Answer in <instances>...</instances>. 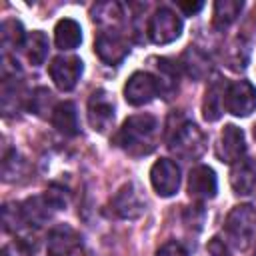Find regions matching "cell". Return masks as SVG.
Instances as JSON below:
<instances>
[{
  "label": "cell",
  "mask_w": 256,
  "mask_h": 256,
  "mask_svg": "<svg viewBox=\"0 0 256 256\" xmlns=\"http://www.w3.org/2000/svg\"><path fill=\"white\" fill-rule=\"evenodd\" d=\"M158 120L152 114H136L124 120L122 128L116 134V144L128 154L142 156L154 150Z\"/></svg>",
  "instance_id": "1"
},
{
  "label": "cell",
  "mask_w": 256,
  "mask_h": 256,
  "mask_svg": "<svg viewBox=\"0 0 256 256\" xmlns=\"http://www.w3.org/2000/svg\"><path fill=\"white\" fill-rule=\"evenodd\" d=\"M224 232L232 246L244 250L256 234V210L250 204L234 206L226 218Z\"/></svg>",
  "instance_id": "2"
},
{
  "label": "cell",
  "mask_w": 256,
  "mask_h": 256,
  "mask_svg": "<svg viewBox=\"0 0 256 256\" xmlns=\"http://www.w3.org/2000/svg\"><path fill=\"white\" fill-rule=\"evenodd\" d=\"M168 148L172 154H176L182 160H194L198 158L206 148V136L202 130L192 122H182L178 128L172 130L168 138Z\"/></svg>",
  "instance_id": "3"
},
{
  "label": "cell",
  "mask_w": 256,
  "mask_h": 256,
  "mask_svg": "<svg viewBox=\"0 0 256 256\" xmlns=\"http://www.w3.org/2000/svg\"><path fill=\"white\" fill-rule=\"evenodd\" d=\"M64 204L66 202H64L62 192L50 190L44 196H32V198H28L22 204L20 210H22V216H24V222L26 224H30V226H42V224H46L52 218L54 210H60Z\"/></svg>",
  "instance_id": "4"
},
{
  "label": "cell",
  "mask_w": 256,
  "mask_h": 256,
  "mask_svg": "<svg viewBox=\"0 0 256 256\" xmlns=\"http://www.w3.org/2000/svg\"><path fill=\"white\" fill-rule=\"evenodd\" d=\"M182 32V20L170 8H158L148 22V36L154 44H168L174 42Z\"/></svg>",
  "instance_id": "5"
},
{
  "label": "cell",
  "mask_w": 256,
  "mask_h": 256,
  "mask_svg": "<svg viewBox=\"0 0 256 256\" xmlns=\"http://www.w3.org/2000/svg\"><path fill=\"white\" fill-rule=\"evenodd\" d=\"M224 106L234 116H248L256 110V88L248 80H236L228 84Z\"/></svg>",
  "instance_id": "6"
},
{
  "label": "cell",
  "mask_w": 256,
  "mask_h": 256,
  "mask_svg": "<svg viewBox=\"0 0 256 256\" xmlns=\"http://www.w3.org/2000/svg\"><path fill=\"white\" fill-rule=\"evenodd\" d=\"M150 182L156 190L158 196H172L178 192L180 186V168L176 166L174 160L170 158H160L158 162H154L152 170H150Z\"/></svg>",
  "instance_id": "7"
},
{
  "label": "cell",
  "mask_w": 256,
  "mask_h": 256,
  "mask_svg": "<svg viewBox=\"0 0 256 256\" xmlns=\"http://www.w3.org/2000/svg\"><path fill=\"white\" fill-rule=\"evenodd\" d=\"M156 94H158V80L150 72H134L124 86V98L132 106L148 104Z\"/></svg>",
  "instance_id": "8"
},
{
  "label": "cell",
  "mask_w": 256,
  "mask_h": 256,
  "mask_svg": "<svg viewBox=\"0 0 256 256\" xmlns=\"http://www.w3.org/2000/svg\"><path fill=\"white\" fill-rule=\"evenodd\" d=\"M82 68L84 66L78 56H56L50 64V76L60 90L68 92L78 84Z\"/></svg>",
  "instance_id": "9"
},
{
  "label": "cell",
  "mask_w": 256,
  "mask_h": 256,
  "mask_svg": "<svg viewBox=\"0 0 256 256\" xmlns=\"http://www.w3.org/2000/svg\"><path fill=\"white\" fill-rule=\"evenodd\" d=\"M244 152H246L244 132L234 124L224 126L220 140H218V146H216V156L226 164H236L242 160Z\"/></svg>",
  "instance_id": "10"
},
{
  "label": "cell",
  "mask_w": 256,
  "mask_h": 256,
  "mask_svg": "<svg viewBox=\"0 0 256 256\" xmlns=\"http://www.w3.org/2000/svg\"><path fill=\"white\" fill-rule=\"evenodd\" d=\"M94 52L106 64H120L128 56L130 48H128L126 40L118 32L106 30V32H100L96 36V40H94Z\"/></svg>",
  "instance_id": "11"
},
{
  "label": "cell",
  "mask_w": 256,
  "mask_h": 256,
  "mask_svg": "<svg viewBox=\"0 0 256 256\" xmlns=\"http://www.w3.org/2000/svg\"><path fill=\"white\" fill-rule=\"evenodd\" d=\"M112 208H114V212H116L120 218L132 220V218H138V216L146 210V202H144L140 190H138L132 182H128V184H124V186L116 192V196L112 198Z\"/></svg>",
  "instance_id": "12"
},
{
  "label": "cell",
  "mask_w": 256,
  "mask_h": 256,
  "mask_svg": "<svg viewBox=\"0 0 256 256\" xmlns=\"http://www.w3.org/2000/svg\"><path fill=\"white\" fill-rule=\"evenodd\" d=\"M88 122L98 132H106L114 122V104L104 90L92 92L88 100Z\"/></svg>",
  "instance_id": "13"
},
{
  "label": "cell",
  "mask_w": 256,
  "mask_h": 256,
  "mask_svg": "<svg viewBox=\"0 0 256 256\" xmlns=\"http://www.w3.org/2000/svg\"><path fill=\"white\" fill-rule=\"evenodd\" d=\"M218 190L216 174L210 166H196L190 170L188 176V194L194 200H208L214 198Z\"/></svg>",
  "instance_id": "14"
},
{
  "label": "cell",
  "mask_w": 256,
  "mask_h": 256,
  "mask_svg": "<svg viewBox=\"0 0 256 256\" xmlns=\"http://www.w3.org/2000/svg\"><path fill=\"white\" fill-rule=\"evenodd\" d=\"M226 82L220 76H214V80L208 84L204 102H202V114L206 122H216L222 116L224 110V96H226Z\"/></svg>",
  "instance_id": "15"
},
{
  "label": "cell",
  "mask_w": 256,
  "mask_h": 256,
  "mask_svg": "<svg viewBox=\"0 0 256 256\" xmlns=\"http://www.w3.org/2000/svg\"><path fill=\"white\" fill-rule=\"evenodd\" d=\"M230 184L238 196L256 194V164L252 160H240L230 172Z\"/></svg>",
  "instance_id": "16"
},
{
  "label": "cell",
  "mask_w": 256,
  "mask_h": 256,
  "mask_svg": "<svg viewBox=\"0 0 256 256\" xmlns=\"http://www.w3.org/2000/svg\"><path fill=\"white\" fill-rule=\"evenodd\" d=\"M78 248V236L68 226H56L48 234V252L50 256H66Z\"/></svg>",
  "instance_id": "17"
},
{
  "label": "cell",
  "mask_w": 256,
  "mask_h": 256,
  "mask_svg": "<svg viewBox=\"0 0 256 256\" xmlns=\"http://www.w3.org/2000/svg\"><path fill=\"white\" fill-rule=\"evenodd\" d=\"M52 124L64 136H76L78 134L76 106L72 102H60V104H56L54 106V112H52Z\"/></svg>",
  "instance_id": "18"
},
{
  "label": "cell",
  "mask_w": 256,
  "mask_h": 256,
  "mask_svg": "<svg viewBox=\"0 0 256 256\" xmlns=\"http://www.w3.org/2000/svg\"><path fill=\"white\" fill-rule=\"evenodd\" d=\"M54 40L60 50H72L82 42V28L76 20L64 18L54 28Z\"/></svg>",
  "instance_id": "19"
},
{
  "label": "cell",
  "mask_w": 256,
  "mask_h": 256,
  "mask_svg": "<svg viewBox=\"0 0 256 256\" xmlns=\"http://www.w3.org/2000/svg\"><path fill=\"white\" fill-rule=\"evenodd\" d=\"M242 6H244L242 0H218L214 4V18H212L214 28L218 30L228 28L242 12Z\"/></svg>",
  "instance_id": "20"
},
{
  "label": "cell",
  "mask_w": 256,
  "mask_h": 256,
  "mask_svg": "<svg viewBox=\"0 0 256 256\" xmlns=\"http://www.w3.org/2000/svg\"><path fill=\"white\" fill-rule=\"evenodd\" d=\"M182 66H184L186 74L192 76L194 80L204 78V76L208 74V68H210L206 54L200 52L196 46H188V48H186V52L182 54Z\"/></svg>",
  "instance_id": "21"
},
{
  "label": "cell",
  "mask_w": 256,
  "mask_h": 256,
  "mask_svg": "<svg viewBox=\"0 0 256 256\" xmlns=\"http://www.w3.org/2000/svg\"><path fill=\"white\" fill-rule=\"evenodd\" d=\"M24 48H26L28 60L34 66H40V64H44V60L48 56V36L42 30H34L26 36Z\"/></svg>",
  "instance_id": "22"
},
{
  "label": "cell",
  "mask_w": 256,
  "mask_h": 256,
  "mask_svg": "<svg viewBox=\"0 0 256 256\" xmlns=\"http://www.w3.org/2000/svg\"><path fill=\"white\" fill-rule=\"evenodd\" d=\"M22 84L20 80L14 76V78H8L4 76L2 80V110L6 116L14 114L18 108H20V100H22Z\"/></svg>",
  "instance_id": "23"
},
{
  "label": "cell",
  "mask_w": 256,
  "mask_h": 256,
  "mask_svg": "<svg viewBox=\"0 0 256 256\" xmlns=\"http://www.w3.org/2000/svg\"><path fill=\"white\" fill-rule=\"evenodd\" d=\"M0 38H2V48L4 52L14 50L18 46H22L26 42L24 38V28L18 20H4L2 28H0Z\"/></svg>",
  "instance_id": "24"
},
{
  "label": "cell",
  "mask_w": 256,
  "mask_h": 256,
  "mask_svg": "<svg viewBox=\"0 0 256 256\" xmlns=\"http://www.w3.org/2000/svg\"><path fill=\"white\" fill-rule=\"evenodd\" d=\"M158 70H160V78L158 80V92L166 94V98H170L172 92H176L178 88V72L176 66H170L168 60H158Z\"/></svg>",
  "instance_id": "25"
},
{
  "label": "cell",
  "mask_w": 256,
  "mask_h": 256,
  "mask_svg": "<svg viewBox=\"0 0 256 256\" xmlns=\"http://www.w3.org/2000/svg\"><path fill=\"white\" fill-rule=\"evenodd\" d=\"M50 104H52V92L48 88H36L30 98V110L36 112L38 116H48V112H54Z\"/></svg>",
  "instance_id": "26"
},
{
  "label": "cell",
  "mask_w": 256,
  "mask_h": 256,
  "mask_svg": "<svg viewBox=\"0 0 256 256\" xmlns=\"http://www.w3.org/2000/svg\"><path fill=\"white\" fill-rule=\"evenodd\" d=\"M206 256H230L226 244L220 238H212L206 246Z\"/></svg>",
  "instance_id": "27"
},
{
  "label": "cell",
  "mask_w": 256,
  "mask_h": 256,
  "mask_svg": "<svg viewBox=\"0 0 256 256\" xmlns=\"http://www.w3.org/2000/svg\"><path fill=\"white\" fill-rule=\"evenodd\" d=\"M156 256H186V252L178 242H168L156 252Z\"/></svg>",
  "instance_id": "28"
},
{
  "label": "cell",
  "mask_w": 256,
  "mask_h": 256,
  "mask_svg": "<svg viewBox=\"0 0 256 256\" xmlns=\"http://www.w3.org/2000/svg\"><path fill=\"white\" fill-rule=\"evenodd\" d=\"M178 6L182 8L184 14L192 16V14H196V12H200L204 8V2H178Z\"/></svg>",
  "instance_id": "29"
},
{
  "label": "cell",
  "mask_w": 256,
  "mask_h": 256,
  "mask_svg": "<svg viewBox=\"0 0 256 256\" xmlns=\"http://www.w3.org/2000/svg\"><path fill=\"white\" fill-rule=\"evenodd\" d=\"M254 138H256V124H254Z\"/></svg>",
  "instance_id": "30"
}]
</instances>
